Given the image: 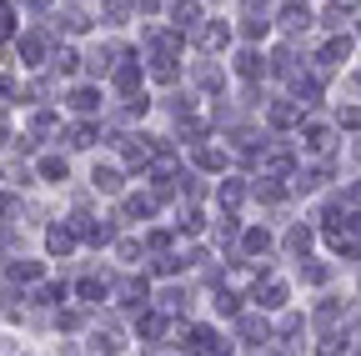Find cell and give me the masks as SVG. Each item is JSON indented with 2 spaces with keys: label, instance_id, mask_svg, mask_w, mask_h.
Masks as SVG:
<instances>
[{
  "label": "cell",
  "instance_id": "1",
  "mask_svg": "<svg viewBox=\"0 0 361 356\" xmlns=\"http://www.w3.org/2000/svg\"><path fill=\"white\" fill-rule=\"evenodd\" d=\"M56 30L51 25H25V30H16V40H11V51H16V61H20V70H45L51 66V56H56Z\"/></svg>",
  "mask_w": 361,
  "mask_h": 356
},
{
  "label": "cell",
  "instance_id": "2",
  "mask_svg": "<svg viewBox=\"0 0 361 356\" xmlns=\"http://www.w3.org/2000/svg\"><path fill=\"white\" fill-rule=\"evenodd\" d=\"M61 130V111L56 106H25V121H20V136L30 141V146H40V141H51Z\"/></svg>",
  "mask_w": 361,
  "mask_h": 356
},
{
  "label": "cell",
  "instance_id": "3",
  "mask_svg": "<svg viewBox=\"0 0 361 356\" xmlns=\"http://www.w3.org/2000/svg\"><path fill=\"white\" fill-rule=\"evenodd\" d=\"M111 301L126 306V311H141V306H151V281H146V276H135V271L111 276Z\"/></svg>",
  "mask_w": 361,
  "mask_h": 356
},
{
  "label": "cell",
  "instance_id": "4",
  "mask_svg": "<svg viewBox=\"0 0 361 356\" xmlns=\"http://www.w3.org/2000/svg\"><path fill=\"white\" fill-rule=\"evenodd\" d=\"M75 246H80V236H75L71 221H51V226H45V256L51 261H71Z\"/></svg>",
  "mask_w": 361,
  "mask_h": 356
},
{
  "label": "cell",
  "instance_id": "5",
  "mask_svg": "<svg viewBox=\"0 0 361 356\" xmlns=\"http://www.w3.org/2000/svg\"><path fill=\"white\" fill-rule=\"evenodd\" d=\"M90 191H96V196H126V171L116 166V161H96V166H90Z\"/></svg>",
  "mask_w": 361,
  "mask_h": 356
},
{
  "label": "cell",
  "instance_id": "6",
  "mask_svg": "<svg viewBox=\"0 0 361 356\" xmlns=\"http://www.w3.org/2000/svg\"><path fill=\"white\" fill-rule=\"evenodd\" d=\"M35 181H45V186H66L71 181V161L61 156V151H35Z\"/></svg>",
  "mask_w": 361,
  "mask_h": 356
},
{
  "label": "cell",
  "instance_id": "7",
  "mask_svg": "<svg viewBox=\"0 0 361 356\" xmlns=\"http://www.w3.org/2000/svg\"><path fill=\"white\" fill-rule=\"evenodd\" d=\"M191 40H196V51L221 56L226 46H231V25H226V20H201V25L191 30Z\"/></svg>",
  "mask_w": 361,
  "mask_h": 356
},
{
  "label": "cell",
  "instance_id": "8",
  "mask_svg": "<svg viewBox=\"0 0 361 356\" xmlns=\"http://www.w3.org/2000/svg\"><path fill=\"white\" fill-rule=\"evenodd\" d=\"M101 91H96V85H90V80H71V91H66V111L71 116H101Z\"/></svg>",
  "mask_w": 361,
  "mask_h": 356
},
{
  "label": "cell",
  "instance_id": "9",
  "mask_svg": "<svg viewBox=\"0 0 361 356\" xmlns=\"http://www.w3.org/2000/svg\"><path fill=\"white\" fill-rule=\"evenodd\" d=\"M166 331H171V317L161 306H141V311H135V336H141L146 346H161Z\"/></svg>",
  "mask_w": 361,
  "mask_h": 356
},
{
  "label": "cell",
  "instance_id": "10",
  "mask_svg": "<svg viewBox=\"0 0 361 356\" xmlns=\"http://www.w3.org/2000/svg\"><path fill=\"white\" fill-rule=\"evenodd\" d=\"M111 85L121 96H141L146 91V70H141V56H126L116 70H111Z\"/></svg>",
  "mask_w": 361,
  "mask_h": 356
},
{
  "label": "cell",
  "instance_id": "11",
  "mask_svg": "<svg viewBox=\"0 0 361 356\" xmlns=\"http://www.w3.org/2000/svg\"><path fill=\"white\" fill-rule=\"evenodd\" d=\"M276 25H281L286 35H306V30L316 25V16L306 11V0H286V6L276 11Z\"/></svg>",
  "mask_w": 361,
  "mask_h": 356
},
{
  "label": "cell",
  "instance_id": "12",
  "mask_svg": "<svg viewBox=\"0 0 361 356\" xmlns=\"http://www.w3.org/2000/svg\"><path fill=\"white\" fill-rule=\"evenodd\" d=\"M171 226L180 231V236H201L206 231V211H201V201H176V221H171Z\"/></svg>",
  "mask_w": 361,
  "mask_h": 356
},
{
  "label": "cell",
  "instance_id": "13",
  "mask_svg": "<svg viewBox=\"0 0 361 356\" xmlns=\"http://www.w3.org/2000/svg\"><path fill=\"white\" fill-rule=\"evenodd\" d=\"M45 276V261H30V256H11L6 261V281L11 286H35Z\"/></svg>",
  "mask_w": 361,
  "mask_h": 356
},
{
  "label": "cell",
  "instance_id": "14",
  "mask_svg": "<svg viewBox=\"0 0 361 356\" xmlns=\"http://www.w3.org/2000/svg\"><path fill=\"white\" fill-rule=\"evenodd\" d=\"M286 296H291V286H286V281L261 276V286H256V311H286Z\"/></svg>",
  "mask_w": 361,
  "mask_h": 356
},
{
  "label": "cell",
  "instance_id": "15",
  "mask_svg": "<svg viewBox=\"0 0 361 356\" xmlns=\"http://www.w3.org/2000/svg\"><path fill=\"white\" fill-rule=\"evenodd\" d=\"M71 291H75V301H80V306H101V301L111 296V276H96V271H90V276H80Z\"/></svg>",
  "mask_w": 361,
  "mask_h": 356
},
{
  "label": "cell",
  "instance_id": "16",
  "mask_svg": "<svg viewBox=\"0 0 361 356\" xmlns=\"http://www.w3.org/2000/svg\"><path fill=\"white\" fill-rule=\"evenodd\" d=\"M96 141H101V121H96V116H80V121L66 130V146H71V151H90Z\"/></svg>",
  "mask_w": 361,
  "mask_h": 356
},
{
  "label": "cell",
  "instance_id": "17",
  "mask_svg": "<svg viewBox=\"0 0 361 356\" xmlns=\"http://www.w3.org/2000/svg\"><path fill=\"white\" fill-rule=\"evenodd\" d=\"M156 206H161L156 191H146V196H141V191H126V196H121V216H126V221H151Z\"/></svg>",
  "mask_w": 361,
  "mask_h": 356
},
{
  "label": "cell",
  "instance_id": "18",
  "mask_svg": "<svg viewBox=\"0 0 361 356\" xmlns=\"http://www.w3.org/2000/svg\"><path fill=\"white\" fill-rule=\"evenodd\" d=\"M266 121L276 125V130H286V125H301V121H306V106H301L296 96H286V101H276V106L266 111Z\"/></svg>",
  "mask_w": 361,
  "mask_h": 356
},
{
  "label": "cell",
  "instance_id": "19",
  "mask_svg": "<svg viewBox=\"0 0 361 356\" xmlns=\"http://www.w3.org/2000/svg\"><path fill=\"white\" fill-rule=\"evenodd\" d=\"M191 161H196L201 171H216V176H221L226 166H231V151H226V146H206V141H196V146H191Z\"/></svg>",
  "mask_w": 361,
  "mask_h": 356
},
{
  "label": "cell",
  "instance_id": "20",
  "mask_svg": "<svg viewBox=\"0 0 361 356\" xmlns=\"http://www.w3.org/2000/svg\"><path fill=\"white\" fill-rule=\"evenodd\" d=\"M80 51L75 46H56V56H51V66H45V70H51V75H61V80H75L80 75Z\"/></svg>",
  "mask_w": 361,
  "mask_h": 356
},
{
  "label": "cell",
  "instance_id": "21",
  "mask_svg": "<svg viewBox=\"0 0 361 356\" xmlns=\"http://www.w3.org/2000/svg\"><path fill=\"white\" fill-rule=\"evenodd\" d=\"M180 331H186V351L191 356H216L221 351V336L211 326H180Z\"/></svg>",
  "mask_w": 361,
  "mask_h": 356
},
{
  "label": "cell",
  "instance_id": "22",
  "mask_svg": "<svg viewBox=\"0 0 361 356\" xmlns=\"http://www.w3.org/2000/svg\"><path fill=\"white\" fill-rule=\"evenodd\" d=\"M201 20H206V16H201V0H176V6H171V25H176L180 35H191Z\"/></svg>",
  "mask_w": 361,
  "mask_h": 356
},
{
  "label": "cell",
  "instance_id": "23",
  "mask_svg": "<svg viewBox=\"0 0 361 356\" xmlns=\"http://www.w3.org/2000/svg\"><path fill=\"white\" fill-rule=\"evenodd\" d=\"M236 331L246 336V341H271V321H266V311H241V317H236Z\"/></svg>",
  "mask_w": 361,
  "mask_h": 356
},
{
  "label": "cell",
  "instance_id": "24",
  "mask_svg": "<svg viewBox=\"0 0 361 356\" xmlns=\"http://www.w3.org/2000/svg\"><path fill=\"white\" fill-rule=\"evenodd\" d=\"M0 186H11V191H25V186H35V166H25V161H6L0 166Z\"/></svg>",
  "mask_w": 361,
  "mask_h": 356
},
{
  "label": "cell",
  "instance_id": "25",
  "mask_svg": "<svg viewBox=\"0 0 361 356\" xmlns=\"http://www.w3.org/2000/svg\"><path fill=\"white\" fill-rule=\"evenodd\" d=\"M346 51H351V40H346V35H331L326 46H322V56H316V70H322V75L336 70V66L346 61Z\"/></svg>",
  "mask_w": 361,
  "mask_h": 356
},
{
  "label": "cell",
  "instance_id": "26",
  "mask_svg": "<svg viewBox=\"0 0 361 356\" xmlns=\"http://www.w3.org/2000/svg\"><path fill=\"white\" fill-rule=\"evenodd\" d=\"M231 70H236L241 80H256V75L266 70V56H261L256 46H241V51H236V61H231Z\"/></svg>",
  "mask_w": 361,
  "mask_h": 356
},
{
  "label": "cell",
  "instance_id": "27",
  "mask_svg": "<svg viewBox=\"0 0 361 356\" xmlns=\"http://www.w3.org/2000/svg\"><path fill=\"white\" fill-rule=\"evenodd\" d=\"M301 146L316 151V156H326V151H331V130H326L322 121H301Z\"/></svg>",
  "mask_w": 361,
  "mask_h": 356
},
{
  "label": "cell",
  "instance_id": "28",
  "mask_svg": "<svg viewBox=\"0 0 361 356\" xmlns=\"http://www.w3.org/2000/svg\"><path fill=\"white\" fill-rule=\"evenodd\" d=\"M121 331L116 326H90V351H96V356H121Z\"/></svg>",
  "mask_w": 361,
  "mask_h": 356
},
{
  "label": "cell",
  "instance_id": "29",
  "mask_svg": "<svg viewBox=\"0 0 361 356\" xmlns=\"http://www.w3.org/2000/svg\"><path fill=\"white\" fill-rule=\"evenodd\" d=\"M246 196H251V186H246V181H236V176H226V181H216V201H221L226 211H236V206H241Z\"/></svg>",
  "mask_w": 361,
  "mask_h": 356
},
{
  "label": "cell",
  "instance_id": "30",
  "mask_svg": "<svg viewBox=\"0 0 361 356\" xmlns=\"http://www.w3.org/2000/svg\"><path fill=\"white\" fill-rule=\"evenodd\" d=\"M266 35H271L266 11H246V20H241V40H246V46H256V40H266Z\"/></svg>",
  "mask_w": 361,
  "mask_h": 356
},
{
  "label": "cell",
  "instance_id": "31",
  "mask_svg": "<svg viewBox=\"0 0 361 356\" xmlns=\"http://www.w3.org/2000/svg\"><path fill=\"white\" fill-rule=\"evenodd\" d=\"M241 246H246V256H266L271 246H276V236H271L266 226H246L241 231Z\"/></svg>",
  "mask_w": 361,
  "mask_h": 356
},
{
  "label": "cell",
  "instance_id": "32",
  "mask_svg": "<svg viewBox=\"0 0 361 356\" xmlns=\"http://www.w3.org/2000/svg\"><path fill=\"white\" fill-rule=\"evenodd\" d=\"M211 306H216V317H241V296L231 291V286H216V296H211Z\"/></svg>",
  "mask_w": 361,
  "mask_h": 356
},
{
  "label": "cell",
  "instance_id": "33",
  "mask_svg": "<svg viewBox=\"0 0 361 356\" xmlns=\"http://www.w3.org/2000/svg\"><path fill=\"white\" fill-rule=\"evenodd\" d=\"M156 306L166 311V317H176V311H186L191 301H186V291H180V286H161V291H156Z\"/></svg>",
  "mask_w": 361,
  "mask_h": 356
},
{
  "label": "cell",
  "instance_id": "34",
  "mask_svg": "<svg viewBox=\"0 0 361 356\" xmlns=\"http://www.w3.org/2000/svg\"><path fill=\"white\" fill-rule=\"evenodd\" d=\"M116 256H121L126 266L146 261V241H141V236H116Z\"/></svg>",
  "mask_w": 361,
  "mask_h": 356
},
{
  "label": "cell",
  "instance_id": "35",
  "mask_svg": "<svg viewBox=\"0 0 361 356\" xmlns=\"http://www.w3.org/2000/svg\"><path fill=\"white\" fill-rule=\"evenodd\" d=\"M311 241H316V231H311V226H301V221L286 231V251H291V256H306V246H311Z\"/></svg>",
  "mask_w": 361,
  "mask_h": 356
},
{
  "label": "cell",
  "instance_id": "36",
  "mask_svg": "<svg viewBox=\"0 0 361 356\" xmlns=\"http://www.w3.org/2000/svg\"><path fill=\"white\" fill-rule=\"evenodd\" d=\"M346 346H351L346 331H326L322 341H316V356H346Z\"/></svg>",
  "mask_w": 361,
  "mask_h": 356
},
{
  "label": "cell",
  "instance_id": "37",
  "mask_svg": "<svg viewBox=\"0 0 361 356\" xmlns=\"http://www.w3.org/2000/svg\"><path fill=\"white\" fill-rule=\"evenodd\" d=\"M211 236H216V241H236V236H241V221H236L231 211H226V216H216V226H211Z\"/></svg>",
  "mask_w": 361,
  "mask_h": 356
},
{
  "label": "cell",
  "instance_id": "38",
  "mask_svg": "<svg viewBox=\"0 0 361 356\" xmlns=\"http://www.w3.org/2000/svg\"><path fill=\"white\" fill-rule=\"evenodd\" d=\"M56 326H61V331H80V326H85V311H80V306H61V311H56Z\"/></svg>",
  "mask_w": 361,
  "mask_h": 356
},
{
  "label": "cell",
  "instance_id": "39",
  "mask_svg": "<svg viewBox=\"0 0 361 356\" xmlns=\"http://www.w3.org/2000/svg\"><path fill=\"white\" fill-rule=\"evenodd\" d=\"M301 261H306V256H301ZM326 276H331V271H326L322 261H306V266H301V281H311V286H326Z\"/></svg>",
  "mask_w": 361,
  "mask_h": 356
},
{
  "label": "cell",
  "instance_id": "40",
  "mask_svg": "<svg viewBox=\"0 0 361 356\" xmlns=\"http://www.w3.org/2000/svg\"><path fill=\"white\" fill-rule=\"evenodd\" d=\"M146 251H151V256L171 251V231H161V226H156V231H146Z\"/></svg>",
  "mask_w": 361,
  "mask_h": 356
},
{
  "label": "cell",
  "instance_id": "41",
  "mask_svg": "<svg viewBox=\"0 0 361 356\" xmlns=\"http://www.w3.org/2000/svg\"><path fill=\"white\" fill-rule=\"evenodd\" d=\"M336 317H341L336 301H322V306H316V321H322V326H336Z\"/></svg>",
  "mask_w": 361,
  "mask_h": 356
},
{
  "label": "cell",
  "instance_id": "42",
  "mask_svg": "<svg viewBox=\"0 0 361 356\" xmlns=\"http://www.w3.org/2000/svg\"><path fill=\"white\" fill-rule=\"evenodd\" d=\"M301 331V317H296V311H286V317L276 321V336H296Z\"/></svg>",
  "mask_w": 361,
  "mask_h": 356
},
{
  "label": "cell",
  "instance_id": "43",
  "mask_svg": "<svg viewBox=\"0 0 361 356\" xmlns=\"http://www.w3.org/2000/svg\"><path fill=\"white\" fill-rule=\"evenodd\" d=\"M336 125H346V130H361V106H346V111L336 116Z\"/></svg>",
  "mask_w": 361,
  "mask_h": 356
},
{
  "label": "cell",
  "instance_id": "44",
  "mask_svg": "<svg viewBox=\"0 0 361 356\" xmlns=\"http://www.w3.org/2000/svg\"><path fill=\"white\" fill-rule=\"evenodd\" d=\"M130 11H135V16H156L161 0H130Z\"/></svg>",
  "mask_w": 361,
  "mask_h": 356
},
{
  "label": "cell",
  "instance_id": "45",
  "mask_svg": "<svg viewBox=\"0 0 361 356\" xmlns=\"http://www.w3.org/2000/svg\"><path fill=\"white\" fill-rule=\"evenodd\" d=\"M156 356H191V351H161V346H156Z\"/></svg>",
  "mask_w": 361,
  "mask_h": 356
},
{
  "label": "cell",
  "instance_id": "46",
  "mask_svg": "<svg viewBox=\"0 0 361 356\" xmlns=\"http://www.w3.org/2000/svg\"><path fill=\"white\" fill-rule=\"evenodd\" d=\"M356 91H361V75H356Z\"/></svg>",
  "mask_w": 361,
  "mask_h": 356
},
{
  "label": "cell",
  "instance_id": "47",
  "mask_svg": "<svg viewBox=\"0 0 361 356\" xmlns=\"http://www.w3.org/2000/svg\"><path fill=\"white\" fill-rule=\"evenodd\" d=\"M216 356H226V351H216Z\"/></svg>",
  "mask_w": 361,
  "mask_h": 356
}]
</instances>
